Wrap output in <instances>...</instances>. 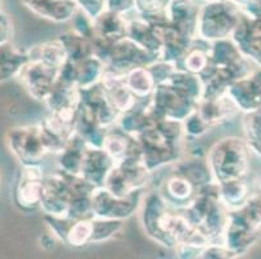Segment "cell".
<instances>
[{
	"label": "cell",
	"instance_id": "obj_1",
	"mask_svg": "<svg viewBox=\"0 0 261 259\" xmlns=\"http://www.w3.org/2000/svg\"><path fill=\"white\" fill-rule=\"evenodd\" d=\"M250 151L246 140L225 137L216 142L207 156V163L216 184L246 178L250 168Z\"/></svg>",
	"mask_w": 261,
	"mask_h": 259
},
{
	"label": "cell",
	"instance_id": "obj_2",
	"mask_svg": "<svg viewBox=\"0 0 261 259\" xmlns=\"http://www.w3.org/2000/svg\"><path fill=\"white\" fill-rule=\"evenodd\" d=\"M243 12L229 0H215L199 7L196 38L217 42L231 38Z\"/></svg>",
	"mask_w": 261,
	"mask_h": 259
},
{
	"label": "cell",
	"instance_id": "obj_3",
	"mask_svg": "<svg viewBox=\"0 0 261 259\" xmlns=\"http://www.w3.org/2000/svg\"><path fill=\"white\" fill-rule=\"evenodd\" d=\"M261 224L248 206L229 213L224 232V245L238 255H243L255 244Z\"/></svg>",
	"mask_w": 261,
	"mask_h": 259
},
{
	"label": "cell",
	"instance_id": "obj_4",
	"mask_svg": "<svg viewBox=\"0 0 261 259\" xmlns=\"http://www.w3.org/2000/svg\"><path fill=\"white\" fill-rule=\"evenodd\" d=\"M8 144L23 167L39 166V160L46 153L40 126H26L13 128L9 132Z\"/></svg>",
	"mask_w": 261,
	"mask_h": 259
},
{
	"label": "cell",
	"instance_id": "obj_5",
	"mask_svg": "<svg viewBox=\"0 0 261 259\" xmlns=\"http://www.w3.org/2000/svg\"><path fill=\"white\" fill-rule=\"evenodd\" d=\"M231 40L248 61H252L261 69V20L243 14L232 33Z\"/></svg>",
	"mask_w": 261,
	"mask_h": 259
},
{
	"label": "cell",
	"instance_id": "obj_6",
	"mask_svg": "<svg viewBox=\"0 0 261 259\" xmlns=\"http://www.w3.org/2000/svg\"><path fill=\"white\" fill-rule=\"evenodd\" d=\"M43 174L39 166L23 167L15 192L16 204L22 210H35L40 208L43 192Z\"/></svg>",
	"mask_w": 261,
	"mask_h": 259
},
{
	"label": "cell",
	"instance_id": "obj_7",
	"mask_svg": "<svg viewBox=\"0 0 261 259\" xmlns=\"http://www.w3.org/2000/svg\"><path fill=\"white\" fill-rule=\"evenodd\" d=\"M32 13L54 22H66L78 11L75 0H21Z\"/></svg>",
	"mask_w": 261,
	"mask_h": 259
},
{
	"label": "cell",
	"instance_id": "obj_8",
	"mask_svg": "<svg viewBox=\"0 0 261 259\" xmlns=\"http://www.w3.org/2000/svg\"><path fill=\"white\" fill-rule=\"evenodd\" d=\"M29 61L28 52H21L12 48L9 43L0 47V82L13 77L21 71L26 63Z\"/></svg>",
	"mask_w": 261,
	"mask_h": 259
},
{
	"label": "cell",
	"instance_id": "obj_9",
	"mask_svg": "<svg viewBox=\"0 0 261 259\" xmlns=\"http://www.w3.org/2000/svg\"><path fill=\"white\" fill-rule=\"evenodd\" d=\"M239 256L224 244H208L199 249L195 259H238Z\"/></svg>",
	"mask_w": 261,
	"mask_h": 259
},
{
	"label": "cell",
	"instance_id": "obj_10",
	"mask_svg": "<svg viewBox=\"0 0 261 259\" xmlns=\"http://www.w3.org/2000/svg\"><path fill=\"white\" fill-rule=\"evenodd\" d=\"M78 11L86 14L90 20L95 21L106 12V0H75Z\"/></svg>",
	"mask_w": 261,
	"mask_h": 259
},
{
	"label": "cell",
	"instance_id": "obj_11",
	"mask_svg": "<svg viewBox=\"0 0 261 259\" xmlns=\"http://www.w3.org/2000/svg\"><path fill=\"white\" fill-rule=\"evenodd\" d=\"M106 11L126 16L134 12V0H106Z\"/></svg>",
	"mask_w": 261,
	"mask_h": 259
},
{
	"label": "cell",
	"instance_id": "obj_12",
	"mask_svg": "<svg viewBox=\"0 0 261 259\" xmlns=\"http://www.w3.org/2000/svg\"><path fill=\"white\" fill-rule=\"evenodd\" d=\"M241 9L248 17L261 20V0H246Z\"/></svg>",
	"mask_w": 261,
	"mask_h": 259
},
{
	"label": "cell",
	"instance_id": "obj_13",
	"mask_svg": "<svg viewBox=\"0 0 261 259\" xmlns=\"http://www.w3.org/2000/svg\"><path fill=\"white\" fill-rule=\"evenodd\" d=\"M247 206L250 208V210L252 211V214L255 215V218L257 219V222L261 224V192L257 191L256 193L251 194Z\"/></svg>",
	"mask_w": 261,
	"mask_h": 259
},
{
	"label": "cell",
	"instance_id": "obj_14",
	"mask_svg": "<svg viewBox=\"0 0 261 259\" xmlns=\"http://www.w3.org/2000/svg\"><path fill=\"white\" fill-rule=\"evenodd\" d=\"M229 2H232L234 4H237V6L239 7V8H242V6H243L244 3H246V0H229Z\"/></svg>",
	"mask_w": 261,
	"mask_h": 259
}]
</instances>
